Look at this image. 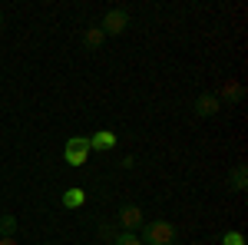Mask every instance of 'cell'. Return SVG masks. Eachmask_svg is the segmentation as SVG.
<instances>
[{
  "label": "cell",
  "mask_w": 248,
  "mask_h": 245,
  "mask_svg": "<svg viewBox=\"0 0 248 245\" xmlns=\"http://www.w3.org/2000/svg\"><path fill=\"white\" fill-rule=\"evenodd\" d=\"M63 159H66L70 166H83V163L90 159V139H86V136H73V139L63 146Z\"/></svg>",
  "instance_id": "obj_3"
},
{
  "label": "cell",
  "mask_w": 248,
  "mask_h": 245,
  "mask_svg": "<svg viewBox=\"0 0 248 245\" xmlns=\"http://www.w3.org/2000/svg\"><path fill=\"white\" fill-rule=\"evenodd\" d=\"M14 235H17V219L10 212H3L0 215V239H14Z\"/></svg>",
  "instance_id": "obj_10"
},
{
  "label": "cell",
  "mask_w": 248,
  "mask_h": 245,
  "mask_svg": "<svg viewBox=\"0 0 248 245\" xmlns=\"http://www.w3.org/2000/svg\"><path fill=\"white\" fill-rule=\"evenodd\" d=\"M103 43H106V37H103V30H99V27H90V30L83 33V47H86L90 53H96Z\"/></svg>",
  "instance_id": "obj_9"
},
{
  "label": "cell",
  "mask_w": 248,
  "mask_h": 245,
  "mask_svg": "<svg viewBox=\"0 0 248 245\" xmlns=\"http://www.w3.org/2000/svg\"><path fill=\"white\" fill-rule=\"evenodd\" d=\"M0 27H3V14H0Z\"/></svg>",
  "instance_id": "obj_15"
},
{
  "label": "cell",
  "mask_w": 248,
  "mask_h": 245,
  "mask_svg": "<svg viewBox=\"0 0 248 245\" xmlns=\"http://www.w3.org/2000/svg\"><path fill=\"white\" fill-rule=\"evenodd\" d=\"M63 206H66V209H79V206H83V189H70V192H63Z\"/></svg>",
  "instance_id": "obj_11"
},
{
  "label": "cell",
  "mask_w": 248,
  "mask_h": 245,
  "mask_svg": "<svg viewBox=\"0 0 248 245\" xmlns=\"http://www.w3.org/2000/svg\"><path fill=\"white\" fill-rule=\"evenodd\" d=\"M116 146V132H109V130H99L96 136H90V152H106V149H113Z\"/></svg>",
  "instance_id": "obj_7"
},
{
  "label": "cell",
  "mask_w": 248,
  "mask_h": 245,
  "mask_svg": "<svg viewBox=\"0 0 248 245\" xmlns=\"http://www.w3.org/2000/svg\"><path fill=\"white\" fill-rule=\"evenodd\" d=\"M0 245H17V235L14 239H0Z\"/></svg>",
  "instance_id": "obj_14"
},
{
  "label": "cell",
  "mask_w": 248,
  "mask_h": 245,
  "mask_svg": "<svg viewBox=\"0 0 248 245\" xmlns=\"http://www.w3.org/2000/svg\"><path fill=\"white\" fill-rule=\"evenodd\" d=\"M116 222L123 226V232H136V229L146 226V219H142V209L133 206V202H126V206L116 212Z\"/></svg>",
  "instance_id": "obj_4"
},
{
  "label": "cell",
  "mask_w": 248,
  "mask_h": 245,
  "mask_svg": "<svg viewBox=\"0 0 248 245\" xmlns=\"http://www.w3.org/2000/svg\"><path fill=\"white\" fill-rule=\"evenodd\" d=\"M218 96V103H229V106H235V103H242L248 96V90L242 86V83H225V90L222 93H215Z\"/></svg>",
  "instance_id": "obj_6"
},
{
  "label": "cell",
  "mask_w": 248,
  "mask_h": 245,
  "mask_svg": "<svg viewBox=\"0 0 248 245\" xmlns=\"http://www.w3.org/2000/svg\"><path fill=\"white\" fill-rule=\"evenodd\" d=\"M222 245H245V235L242 232H225L222 235Z\"/></svg>",
  "instance_id": "obj_13"
},
{
  "label": "cell",
  "mask_w": 248,
  "mask_h": 245,
  "mask_svg": "<svg viewBox=\"0 0 248 245\" xmlns=\"http://www.w3.org/2000/svg\"><path fill=\"white\" fill-rule=\"evenodd\" d=\"M175 239H179V232H175V226L166 222V219L146 222V226H142V235H139L142 245H175Z\"/></svg>",
  "instance_id": "obj_1"
},
{
  "label": "cell",
  "mask_w": 248,
  "mask_h": 245,
  "mask_svg": "<svg viewBox=\"0 0 248 245\" xmlns=\"http://www.w3.org/2000/svg\"><path fill=\"white\" fill-rule=\"evenodd\" d=\"M126 27H129V14H126L123 7H113V10H106V17L99 20V30H103V37H119Z\"/></svg>",
  "instance_id": "obj_2"
},
{
  "label": "cell",
  "mask_w": 248,
  "mask_h": 245,
  "mask_svg": "<svg viewBox=\"0 0 248 245\" xmlns=\"http://www.w3.org/2000/svg\"><path fill=\"white\" fill-rule=\"evenodd\" d=\"M229 186L235 189V192H245V189H248V166H245V163L232 166V172H229Z\"/></svg>",
  "instance_id": "obj_8"
},
{
  "label": "cell",
  "mask_w": 248,
  "mask_h": 245,
  "mask_svg": "<svg viewBox=\"0 0 248 245\" xmlns=\"http://www.w3.org/2000/svg\"><path fill=\"white\" fill-rule=\"evenodd\" d=\"M218 110H222V103H218L215 93H202L195 99V116H205V119H209V116H215Z\"/></svg>",
  "instance_id": "obj_5"
},
{
  "label": "cell",
  "mask_w": 248,
  "mask_h": 245,
  "mask_svg": "<svg viewBox=\"0 0 248 245\" xmlns=\"http://www.w3.org/2000/svg\"><path fill=\"white\" fill-rule=\"evenodd\" d=\"M113 245H142V242H139L136 232H119V235L113 239Z\"/></svg>",
  "instance_id": "obj_12"
}]
</instances>
